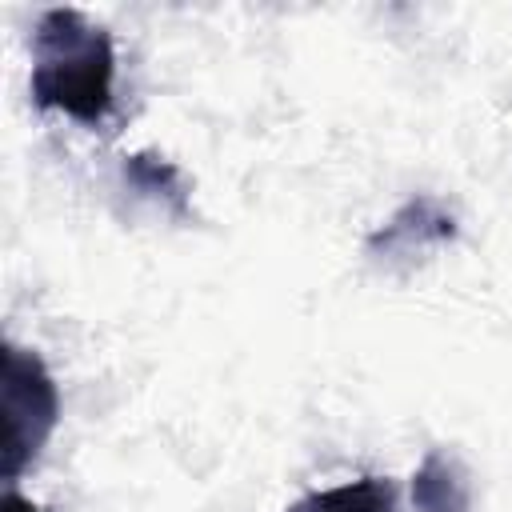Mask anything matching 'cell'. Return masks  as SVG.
<instances>
[{"mask_svg":"<svg viewBox=\"0 0 512 512\" xmlns=\"http://www.w3.org/2000/svg\"><path fill=\"white\" fill-rule=\"evenodd\" d=\"M28 96L40 112H64L100 128L116 108V48L108 28L80 8H48L32 28Z\"/></svg>","mask_w":512,"mask_h":512,"instance_id":"obj_1","label":"cell"},{"mask_svg":"<svg viewBox=\"0 0 512 512\" xmlns=\"http://www.w3.org/2000/svg\"><path fill=\"white\" fill-rule=\"evenodd\" d=\"M0 416H4V448H0V476L8 484L20 480L24 468L36 464L44 444L60 420V388L44 360L32 348L4 340V368H0Z\"/></svg>","mask_w":512,"mask_h":512,"instance_id":"obj_2","label":"cell"},{"mask_svg":"<svg viewBox=\"0 0 512 512\" xmlns=\"http://www.w3.org/2000/svg\"><path fill=\"white\" fill-rule=\"evenodd\" d=\"M460 236V224L452 216V208L428 192L408 196L364 244L368 260L392 272H408L416 264H424L432 252L448 248Z\"/></svg>","mask_w":512,"mask_h":512,"instance_id":"obj_3","label":"cell"},{"mask_svg":"<svg viewBox=\"0 0 512 512\" xmlns=\"http://www.w3.org/2000/svg\"><path fill=\"white\" fill-rule=\"evenodd\" d=\"M120 192H128L136 204H148L152 212H160L168 220L184 224L192 216V188H188L184 172L152 148H140L120 160Z\"/></svg>","mask_w":512,"mask_h":512,"instance_id":"obj_4","label":"cell"},{"mask_svg":"<svg viewBox=\"0 0 512 512\" xmlns=\"http://www.w3.org/2000/svg\"><path fill=\"white\" fill-rule=\"evenodd\" d=\"M412 504L416 512H468L472 508V484L468 468L456 452L432 448L420 468L412 472Z\"/></svg>","mask_w":512,"mask_h":512,"instance_id":"obj_5","label":"cell"},{"mask_svg":"<svg viewBox=\"0 0 512 512\" xmlns=\"http://www.w3.org/2000/svg\"><path fill=\"white\" fill-rule=\"evenodd\" d=\"M288 512H396V488L384 476H360L324 492H308Z\"/></svg>","mask_w":512,"mask_h":512,"instance_id":"obj_6","label":"cell"},{"mask_svg":"<svg viewBox=\"0 0 512 512\" xmlns=\"http://www.w3.org/2000/svg\"><path fill=\"white\" fill-rule=\"evenodd\" d=\"M4 512H40L28 496H20L16 488H8V496H4Z\"/></svg>","mask_w":512,"mask_h":512,"instance_id":"obj_7","label":"cell"}]
</instances>
